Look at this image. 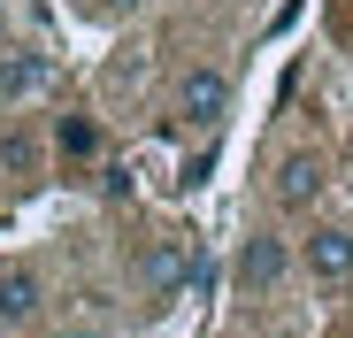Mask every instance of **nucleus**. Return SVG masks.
Masks as SVG:
<instances>
[{"instance_id":"f257e3e1","label":"nucleus","mask_w":353,"mask_h":338,"mask_svg":"<svg viewBox=\"0 0 353 338\" xmlns=\"http://www.w3.org/2000/svg\"><path fill=\"white\" fill-rule=\"evenodd\" d=\"M300 261H307V277L323 292L353 285V231H345V223H315V231L300 239Z\"/></svg>"},{"instance_id":"f03ea898","label":"nucleus","mask_w":353,"mask_h":338,"mask_svg":"<svg viewBox=\"0 0 353 338\" xmlns=\"http://www.w3.org/2000/svg\"><path fill=\"white\" fill-rule=\"evenodd\" d=\"M223 108H230V70H185V85H176V123L215 131Z\"/></svg>"},{"instance_id":"7ed1b4c3","label":"nucleus","mask_w":353,"mask_h":338,"mask_svg":"<svg viewBox=\"0 0 353 338\" xmlns=\"http://www.w3.org/2000/svg\"><path fill=\"white\" fill-rule=\"evenodd\" d=\"M54 85V62L39 46H0V108H23Z\"/></svg>"},{"instance_id":"20e7f679","label":"nucleus","mask_w":353,"mask_h":338,"mask_svg":"<svg viewBox=\"0 0 353 338\" xmlns=\"http://www.w3.org/2000/svg\"><path fill=\"white\" fill-rule=\"evenodd\" d=\"M284 269H292V246H284L276 231H254V239L239 246V292H276Z\"/></svg>"},{"instance_id":"39448f33","label":"nucleus","mask_w":353,"mask_h":338,"mask_svg":"<svg viewBox=\"0 0 353 338\" xmlns=\"http://www.w3.org/2000/svg\"><path fill=\"white\" fill-rule=\"evenodd\" d=\"M323 185H330V169H323V154H284L276 161V177H269V192H276V208H315L323 200Z\"/></svg>"},{"instance_id":"423d86ee","label":"nucleus","mask_w":353,"mask_h":338,"mask_svg":"<svg viewBox=\"0 0 353 338\" xmlns=\"http://www.w3.org/2000/svg\"><path fill=\"white\" fill-rule=\"evenodd\" d=\"M39 300H46L39 269H23V261H8V269H0V330H23V323L39 315Z\"/></svg>"},{"instance_id":"0eeeda50","label":"nucleus","mask_w":353,"mask_h":338,"mask_svg":"<svg viewBox=\"0 0 353 338\" xmlns=\"http://www.w3.org/2000/svg\"><path fill=\"white\" fill-rule=\"evenodd\" d=\"M185 269H192V254L169 239V246H154V254H146V285H154V292H176V285H185Z\"/></svg>"},{"instance_id":"6e6552de","label":"nucleus","mask_w":353,"mask_h":338,"mask_svg":"<svg viewBox=\"0 0 353 338\" xmlns=\"http://www.w3.org/2000/svg\"><path fill=\"white\" fill-rule=\"evenodd\" d=\"M92 139H100V131H92L85 116H70V123H62V146H70V154H92Z\"/></svg>"},{"instance_id":"1a4fd4ad","label":"nucleus","mask_w":353,"mask_h":338,"mask_svg":"<svg viewBox=\"0 0 353 338\" xmlns=\"http://www.w3.org/2000/svg\"><path fill=\"white\" fill-rule=\"evenodd\" d=\"M100 8H139V0H100Z\"/></svg>"},{"instance_id":"9d476101","label":"nucleus","mask_w":353,"mask_h":338,"mask_svg":"<svg viewBox=\"0 0 353 338\" xmlns=\"http://www.w3.org/2000/svg\"><path fill=\"white\" fill-rule=\"evenodd\" d=\"M0 23H8V0H0Z\"/></svg>"}]
</instances>
